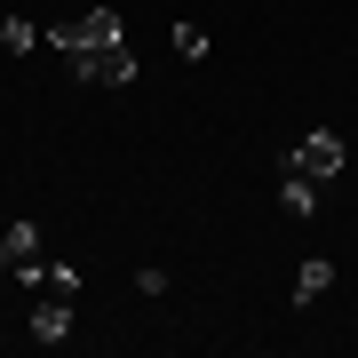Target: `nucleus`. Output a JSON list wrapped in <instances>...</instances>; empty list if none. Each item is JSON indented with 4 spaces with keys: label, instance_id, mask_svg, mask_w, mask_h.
I'll return each mask as SVG.
<instances>
[{
    "label": "nucleus",
    "instance_id": "f257e3e1",
    "mask_svg": "<svg viewBox=\"0 0 358 358\" xmlns=\"http://www.w3.org/2000/svg\"><path fill=\"white\" fill-rule=\"evenodd\" d=\"M64 80H88V88H128V80H136V48H128V40H112V48H80V56H64Z\"/></svg>",
    "mask_w": 358,
    "mask_h": 358
},
{
    "label": "nucleus",
    "instance_id": "f03ea898",
    "mask_svg": "<svg viewBox=\"0 0 358 358\" xmlns=\"http://www.w3.org/2000/svg\"><path fill=\"white\" fill-rule=\"evenodd\" d=\"M279 167H294V176H310V183H334V176H343V136H334V128H310L303 143H287Z\"/></svg>",
    "mask_w": 358,
    "mask_h": 358
},
{
    "label": "nucleus",
    "instance_id": "7ed1b4c3",
    "mask_svg": "<svg viewBox=\"0 0 358 358\" xmlns=\"http://www.w3.org/2000/svg\"><path fill=\"white\" fill-rule=\"evenodd\" d=\"M112 40H128V24H120L112 8H96V16H72V24H56V32H48V48H56V56H80V48H112Z\"/></svg>",
    "mask_w": 358,
    "mask_h": 358
},
{
    "label": "nucleus",
    "instance_id": "20e7f679",
    "mask_svg": "<svg viewBox=\"0 0 358 358\" xmlns=\"http://www.w3.org/2000/svg\"><path fill=\"white\" fill-rule=\"evenodd\" d=\"M40 263V223H8L0 231V279H24Z\"/></svg>",
    "mask_w": 358,
    "mask_h": 358
},
{
    "label": "nucleus",
    "instance_id": "39448f33",
    "mask_svg": "<svg viewBox=\"0 0 358 358\" xmlns=\"http://www.w3.org/2000/svg\"><path fill=\"white\" fill-rule=\"evenodd\" d=\"M32 343H72V294H32Z\"/></svg>",
    "mask_w": 358,
    "mask_h": 358
},
{
    "label": "nucleus",
    "instance_id": "423d86ee",
    "mask_svg": "<svg viewBox=\"0 0 358 358\" xmlns=\"http://www.w3.org/2000/svg\"><path fill=\"white\" fill-rule=\"evenodd\" d=\"M279 207H287L294 223H310V215H319V183L294 176V167H279Z\"/></svg>",
    "mask_w": 358,
    "mask_h": 358
},
{
    "label": "nucleus",
    "instance_id": "0eeeda50",
    "mask_svg": "<svg viewBox=\"0 0 358 358\" xmlns=\"http://www.w3.org/2000/svg\"><path fill=\"white\" fill-rule=\"evenodd\" d=\"M24 287H32V294H72V303H80V271H72V263H32Z\"/></svg>",
    "mask_w": 358,
    "mask_h": 358
},
{
    "label": "nucleus",
    "instance_id": "6e6552de",
    "mask_svg": "<svg viewBox=\"0 0 358 358\" xmlns=\"http://www.w3.org/2000/svg\"><path fill=\"white\" fill-rule=\"evenodd\" d=\"M327 287H334V263H319V255H310V263H294V303H319Z\"/></svg>",
    "mask_w": 358,
    "mask_h": 358
},
{
    "label": "nucleus",
    "instance_id": "1a4fd4ad",
    "mask_svg": "<svg viewBox=\"0 0 358 358\" xmlns=\"http://www.w3.org/2000/svg\"><path fill=\"white\" fill-rule=\"evenodd\" d=\"M167 40H176L183 64H199V56H207V24H192V16H176V24H167Z\"/></svg>",
    "mask_w": 358,
    "mask_h": 358
},
{
    "label": "nucleus",
    "instance_id": "9d476101",
    "mask_svg": "<svg viewBox=\"0 0 358 358\" xmlns=\"http://www.w3.org/2000/svg\"><path fill=\"white\" fill-rule=\"evenodd\" d=\"M0 48H8V56H32L40 48V24H32V16H8V24H0Z\"/></svg>",
    "mask_w": 358,
    "mask_h": 358
}]
</instances>
